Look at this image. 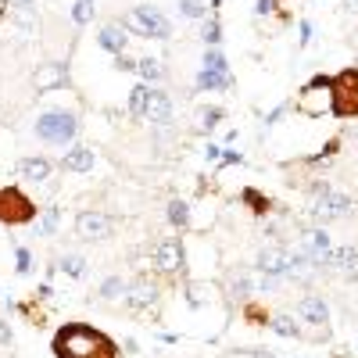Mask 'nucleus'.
<instances>
[{
  "mask_svg": "<svg viewBox=\"0 0 358 358\" xmlns=\"http://www.w3.org/2000/svg\"><path fill=\"white\" fill-rule=\"evenodd\" d=\"M54 358H118V344L104 330L86 322H65L51 337Z\"/></svg>",
  "mask_w": 358,
  "mask_h": 358,
  "instance_id": "obj_1",
  "label": "nucleus"
},
{
  "mask_svg": "<svg viewBox=\"0 0 358 358\" xmlns=\"http://www.w3.org/2000/svg\"><path fill=\"white\" fill-rule=\"evenodd\" d=\"M33 133L36 140H43L51 147H72L75 136H79V115L65 112V107H47V112L36 115Z\"/></svg>",
  "mask_w": 358,
  "mask_h": 358,
  "instance_id": "obj_2",
  "label": "nucleus"
},
{
  "mask_svg": "<svg viewBox=\"0 0 358 358\" xmlns=\"http://www.w3.org/2000/svg\"><path fill=\"white\" fill-rule=\"evenodd\" d=\"M294 112L305 115V118H322V115H333V75H312L294 97Z\"/></svg>",
  "mask_w": 358,
  "mask_h": 358,
  "instance_id": "obj_3",
  "label": "nucleus"
},
{
  "mask_svg": "<svg viewBox=\"0 0 358 358\" xmlns=\"http://www.w3.org/2000/svg\"><path fill=\"white\" fill-rule=\"evenodd\" d=\"M118 25L126 29V33L147 36V40H172V22H168V14L154 4H136L129 14H122Z\"/></svg>",
  "mask_w": 358,
  "mask_h": 358,
  "instance_id": "obj_4",
  "label": "nucleus"
},
{
  "mask_svg": "<svg viewBox=\"0 0 358 358\" xmlns=\"http://www.w3.org/2000/svg\"><path fill=\"white\" fill-rule=\"evenodd\" d=\"M36 215H40L36 201L29 197L22 186H0V226H8V229L33 226Z\"/></svg>",
  "mask_w": 358,
  "mask_h": 358,
  "instance_id": "obj_5",
  "label": "nucleus"
},
{
  "mask_svg": "<svg viewBox=\"0 0 358 358\" xmlns=\"http://www.w3.org/2000/svg\"><path fill=\"white\" fill-rule=\"evenodd\" d=\"M333 118H358V68H340L333 75Z\"/></svg>",
  "mask_w": 358,
  "mask_h": 358,
  "instance_id": "obj_6",
  "label": "nucleus"
},
{
  "mask_svg": "<svg viewBox=\"0 0 358 358\" xmlns=\"http://www.w3.org/2000/svg\"><path fill=\"white\" fill-rule=\"evenodd\" d=\"M298 319L308 326L305 337H312V340L330 337V305H326L322 294H305L298 301Z\"/></svg>",
  "mask_w": 358,
  "mask_h": 358,
  "instance_id": "obj_7",
  "label": "nucleus"
},
{
  "mask_svg": "<svg viewBox=\"0 0 358 358\" xmlns=\"http://www.w3.org/2000/svg\"><path fill=\"white\" fill-rule=\"evenodd\" d=\"M351 212H355L351 197H348V194H337V190L316 194V197H312V205H308V215H312V222H316V226L340 222V219H348Z\"/></svg>",
  "mask_w": 358,
  "mask_h": 358,
  "instance_id": "obj_8",
  "label": "nucleus"
},
{
  "mask_svg": "<svg viewBox=\"0 0 358 358\" xmlns=\"http://www.w3.org/2000/svg\"><path fill=\"white\" fill-rule=\"evenodd\" d=\"M154 269L165 279H179L186 272V247L183 237H162L154 244Z\"/></svg>",
  "mask_w": 358,
  "mask_h": 358,
  "instance_id": "obj_9",
  "label": "nucleus"
},
{
  "mask_svg": "<svg viewBox=\"0 0 358 358\" xmlns=\"http://www.w3.org/2000/svg\"><path fill=\"white\" fill-rule=\"evenodd\" d=\"M122 301H126L129 312H154L158 301H162V283H158V279H151V276H136Z\"/></svg>",
  "mask_w": 358,
  "mask_h": 358,
  "instance_id": "obj_10",
  "label": "nucleus"
},
{
  "mask_svg": "<svg viewBox=\"0 0 358 358\" xmlns=\"http://www.w3.org/2000/svg\"><path fill=\"white\" fill-rule=\"evenodd\" d=\"M115 233V219L107 212H101V208H86V212H79L75 215V237L79 240H107Z\"/></svg>",
  "mask_w": 358,
  "mask_h": 358,
  "instance_id": "obj_11",
  "label": "nucleus"
},
{
  "mask_svg": "<svg viewBox=\"0 0 358 358\" xmlns=\"http://www.w3.org/2000/svg\"><path fill=\"white\" fill-rule=\"evenodd\" d=\"M255 269H258V276L287 279V276H290V247H283V244L261 247L258 258H255Z\"/></svg>",
  "mask_w": 358,
  "mask_h": 358,
  "instance_id": "obj_12",
  "label": "nucleus"
},
{
  "mask_svg": "<svg viewBox=\"0 0 358 358\" xmlns=\"http://www.w3.org/2000/svg\"><path fill=\"white\" fill-rule=\"evenodd\" d=\"M33 86L36 93H54L68 86V61H47L33 72Z\"/></svg>",
  "mask_w": 358,
  "mask_h": 358,
  "instance_id": "obj_13",
  "label": "nucleus"
},
{
  "mask_svg": "<svg viewBox=\"0 0 358 358\" xmlns=\"http://www.w3.org/2000/svg\"><path fill=\"white\" fill-rule=\"evenodd\" d=\"M322 269H326V272H344V276L355 272V269H358V247H351V244H340V247H337V244H333L330 251L322 255V261H319V272H322Z\"/></svg>",
  "mask_w": 358,
  "mask_h": 358,
  "instance_id": "obj_14",
  "label": "nucleus"
},
{
  "mask_svg": "<svg viewBox=\"0 0 358 358\" xmlns=\"http://www.w3.org/2000/svg\"><path fill=\"white\" fill-rule=\"evenodd\" d=\"M144 118L151 122V126H172V97H168L165 90L151 86V97H147V112Z\"/></svg>",
  "mask_w": 358,
  "mask_h": 358,
  "instance_id": "obj_15",
  "label": "nucleus"
},
{
  "mask_svg": "<svg viewBox=\"0 0 358 358\" xmlns=\"http://www.w3.org/2000/svg\"><path fill=\"white\" fill-rule=\"evenodd\" d=\"M93 165H97V154L86 144H72L61 154V172H93Z\"/></svg>",
  "mask_w": 358,
  "mask_h": 358,
  "instance_id": "obj_16",
  "label": "nucleus"
},
{
  "mask_svg": "<svg viewBox=\"0 0 358 358\" xmlns=\"http://www.w3.org/2000/svg\"><path fill=\"white\" fill-rule=\"evenodd\" d=\"M51 172H54V165H51V158H43V154H29V158L18 162V176L33 186L51 183Z\"/></svg>",
  "mask_w": 358,
  "mask_h": 358,
  "instance_id": "obj_17",
  "label": "nucleus"
},
{
  "mask_svg": "<svg viewBox=\"0 0 358 358\" xmlns=\"http://www.w3.org/2000/svg\"><path fill=\"white\" fill-rule=\"evenodd\" d=\"M97 47H101V51H107L112 57H118V54H126V47H129V33L118 22H107L97 33Z\"/></svg>",
  "mask_w": 358,
  "mask_h": 358,
  "instance_id": "obj_18",
  "label": "nucleus"
},
{
  "mask_svg": "<svg viewBox=\"0 0 358 358\" xmlns=\"http://www.w3.org/2000/svg\"><path fill=\"white\" fill-rule=\"evenodd\" d=\"M194 86H197V93H215V90H233V86H237V79H233V72H208V68H201Z\"/></svg>",
  "mask_w": 358,
  "mask_h": 358,
  "instance_id": "obj_19",
  "label": "nucleus"
},
{
  "mask_svg": "<svg viewBox=\"0 0 358 358\" xmlns=\"http://www.w3.org/2000/svg\"><path fill=\"white\" fill-rule=\"evenodd\" d=\"M33 226H36V237H54L57 226H61V208H57V205L40 208V215H36Z\"/></svg>",
  "mask_w": 358,
  "mask_h": 358,
  "instance_id": "obj_20",
  "label": "nucleus"
},
{
  "mask_svg": "<svg viewBox=\"0 0 358 358\" xmlns=\"http://www.w3.org/2000/svg\"><path fill=\"white\" fill-rule=\"evenodd\" d=\"M165 219L172 222L176 229H190V205H186L183 197H172L165 205Z\"/></svg>",
  "mask_w": 358,
  "mask_h": 358,
  "instance_id": "obj_21",
  "label": "nucleus"
},
{
  "mask_svg": "<svg viewBox=\"0 0 358 358\" xmlns=\"http://www.w3.org/2000/svg\"><path fill=\"white\" fill-rule=\"evenodd\" d=\"M136 75H140L147 86H154V83L165 79V68H162L158 57H136Z\"/></svg>",
  "mask_w": 358,
  "mask_h": 358,
  "instance_id": "obj_22",
  "label": "nucleus"
},
{
  "mask_svg": "<svg viewBox=\"0 0 358 358\" xmlns=\"http://www.w3.org/2000/svg\"><path fill=\"white\" fill-rule=\"evenodd\" d=\"M240 205H247L255 215H269L272 212V201L261 190H255V186H244V190H240Z\"/></svg>",
  "mask_w": 358,
  "mask_h": 358,
  "instance_id": "obj_23",
  "label": "nucleus"
},
{
  "mask_svg": "<svg viewBox=\"0 0 358 358\" xmlns=\"http://www.w3.org/2000/svg\"><path fill=\"white\" fill-rule=\"evenodd\" d=\"M147 97H151V86H147V83H140V86L129 90V101H126L129 118H144V112H147Z\"/></svg>",
  "mask_w": 358,
  "mask_h": 358,
  "instance_id": "obj_24",
  "label": "nucleus"
},
{
  "mask_svg": "<svg viewBox=\"0 0 358 358\" xmlns=\"http://www.w3.org/2000/svg\"><path fill=\"white\" fill-rule=\"evenodd\" d=\"M212 294H215L212 283H197V279H190V283H186V305L205 308V305H212Z\"/></svg>",
  "mask_w": 358,
  "mask_h": 358,
  "instance_id": "obj_25",
  "label": "nucleus"
},
{
  "mask_svg": "<svg viewBox=\"0 0 358 358\" xmlns=\"http://www.w3.org/2000/svg\"><path fill=\"white\" fill-rule=\"evenodd\" d=\"M126 290H129V279H122L118 272L115 276H107L104 283H101V301H118V298H126Z\"/></svg>",
  "mask_w": 358,
  "mask_h": 358,
  "instance_id": "obj_26",
  "label": "nucleus"
},
{
  "mask_svg": "<svg viewBox=\"0 0 358 358\" xmlns=\"http://www.w3.org/2000/svg\"><path fill=\"white\" fill-rule=\"evenodd\" d=\"M269 330L279 333V337H294V340L305 337V326H301V322H294L290 316H272V319H269Z\"/></svg>",
  "mask_w": 358,
  "mask_h": 358,
  "instance_id": "obj_27",
  "label": "nucleus"
},
{
  "mask_svg": "<svg viewBox=\"0 0 358 358\" xmlns=\"http://www.w3.org/2000/svg\"><path fill=\"white\" fill-rule=\"evenodd\" d=\"M340 144H344V140H340V136H333V140H326V144H322V151L319 154H308V158H301V165H326V162H333L337 158V151H340Z\"/></svg>",
  "mask_w": 358,
  "mask_h": 358,
  "instance_id": "obj_28",
  "label": "nucleus"
},
{
  "mask_svg": "<svg viewBox=\"0 0 358 358\" xmlns=\"http://www.w3.org/2000/svg\"><path fill=\"white\" fill-rule=\"evenodd\" d=\"M226 118V107L219 104H208V107H201L197 112V122H201V133H212V129H219V122Z\"/></svg>",
  "mask_w": 358,
  "mask_h": 358,
  "instance_id": "obj_29",
  "label": "nucleus"
},
{
  "mask_svg": "<svg viewBox=\"0 0 358 358\" xmlns=\"http://www.w3.org/2000/svg\"><path fill=\"white\" fill-rule=\"evenodd\" d=\"M201 40H205V47H219L222 43V22L219 14H208L205 25H201Z\"/></svg>",
  "mask_w": 358,
  "mask_h": 358,
  "instance_id": "obj_30",
  "label": "nucleus"
},
{
  "mask_svg": "<svg viewBox=\"0 0 358 358\" xmlns=\"http://www.w3.org/2000/svg\"><path fill=\"white\" fill-rule=\"evenodd\" d=\"M57 272H65V276H72V279H83V276H86V258H79V255L57 258Z\"/></svg>",
  "mask_w": 358,
  "mask_h": 358,
  "instance_id": "obj_31",
  "label": "nucleus"
},
{
  "mask_svg": "<svg viewBox=\"0 0 358 358\" xmlns=\"http://www.w3.org/2000/svg\"><path fill=\"white\" fill-rule=\"evenodd\" d=\"M201 68H208V72H229V61H226V54L219 51V47H205Z\"/></svg>",
  "mask_w": 358,
  "mask_h": 358,
  "instance_id": "obj_32",
  "label": "nucleus"
},
{
  "mask_svg": "<svg viewBox=\"0 0 358 358\" xmlns=\"http://www.w3.org/2000/svg\"><path fill=\"white\" fill-rule=\"evenodd\" d=\"M179 14L183 18H194V22H205L208 18V4L205 0H179Z\"/></svg>",
  "mask_w": 358,
  "mask_h": 358,
  "instance_id": "obj_33",
  "label": "nucleus"
},
{
  "mask_svg": "<svg viewBox=\"0 0 358 358\" xmlns=\"http://www.w3.org/2000/svg\"><path fill=\"white\" fill-rule=\"evenodd\" d=\"M93 4H97V0H75V4H72V22L75 25H90L93 22V11H97Z\"/></svg>",
  "mask_w": 358,
  "mask_h": 358,
  "instance_id": "obj_34",
  "label": "nucleus"
},
{
  "mask_svg": "<svg viewBox=\"0 0 358 358\" xmlns=\"http://www.w3.org/2000/svg\"><path fill=\"white\" fill-rule=\"evenodd\" d=\"M14 272L18 276L33 272V251H29V247H14Z\"/></svg>",
  "mask_w": 358,
  "mask_h": 358,
  "instance_id": "obj_35",
  "label": "nucleus"
},
{
  "mask_svg": "<svg viewBox=\"0 0 358 358\" xmlns=\"http://www.w3.org/2000/svg\"><path fill=\"white\" fill-rule=\"evenodd\" d=\"M229 294H233V298H247V294H255V283H251L247 276H237V279L229 283Z\"/></svg>",
  "mask_w": 358,
  "mask_h": 358,
  "instance_id": "obj_36",
  "label": "nucleus"
},
{
  "mask_svg": "<svg viewBox=\"0 0 358 358\" xmlns=\"http://www.w3.org/2000/svg\"><path fill=\"white\" fill-rule=\"evenodd\" d=\"M0 344H4V348L14 344V330H11V322H8L4 316H0Z\"/></svg>",
  "mask_w": 358,
  "mask_h": 358,
  "instance_id": "obj_37",
  "label": "nucleus"
},
{
  "mask_svg": "<svg viewBox=\"0 0 358 358\" xmlns=\"http://www.w3.org/2000/svg\"><path fill=\"white\" fill-rule=\"evenodd\" d=\"M276 0H255V14H261V18H269V14H276Z\"/></svg>",
  "mask_w": 358,
  "mask_h": 358,
  "instance_id": "obj_38",
  "label": "nucleus"
},
{
  "mask_svg": "<svg viewBox=\"0 0 358 358\" xmlns=\"http://www.w3.org/2000/svg\"><path fill=\"white\" fill-rule=\"evenodd\" d=\"M222 151H226V147H219V144H205V151H201V154H205V162H212V165H219V158H222Z\"/></svg>",
  "mask_w": 358,
  "mask_h": 358,
  "instance_id": "obj_39",
  "label": "nucleus"
},
{
  "mask_svg": "<svg viewBox=\"0 0 358 358\" xmlns=\"http://www.w3.org/2000/svg\"><path fill=\"white\" fill-rule=\"evenodd\" d=\"M244 316H247V319H255L258 326H261V322H266V326H269V316H266V312H261V308H258V305H244Z\"/></svg>",
  "mask_w": 358,
  "mask_h": 358,
  "instance_id": "obj_40",
  "label": "nucleus"
},
{
  "mask_svg": "<svg viewBox=\"0 0 358 358\" xmlns=\"http://www.w3.org/2000/svg\"><path fill=\"white\" fill-rule=\"evenodd\" d=\"M244 162V154L240 151H222V158H219V168H229V165H240Z\"/></svg>",
  "mask_w": 358,
  "mask_h": 358,
  "instance_id": "obj_41",
  "label": "nucleus"
},
{
  "mask_svg": "<svg viewBox=\"0 0 358 358\" xmlns=\"http://www.w3.org/2000/svg\"><path fill=\"white\" fill-rule=\"evenodd\" d=\"M115 68H118V72H136V57L118 54V57H115Z\"/></svg>",
  "mask_w": 358,
  "mask_h": 358,
  "instance_id": "obj_42",
  "label": "nucleus"
},
{
  "mask_svg": "<svg viewBox=\"0 0 358 358\" xmlns=\"http://www.w3.org/2000/svg\"><path fill=\"white\" fill-rule=\"evenodd\" d=\"M298 33H301V36H298V43H301V47H308V43H312V22H308V18H301Z\"/></svg>",
  "mask_w": 358,
  "mask_h": 358,
  "instance_id": "obj_43",
  "label": "nucleus"
},
{
  "mask_svg": "<svg viewBox=\"0 0 358 358\" xmlns=\"http://www.w3.org/2000/svg\"><path fill=\"white\" fill-rule=\"evenodd\" d=\"M244 355H251V358H279L276 351H269V348H247Z\"/></svg>",
  "mask_w": 358,
  "mask_h": 358,
  "instance_id": "obj_44",
  "label": "nucleus"
},
{
  "mask_svg": "<svg viewBox=\"0 0 358 358\" xmlns=\"http://www.w3.org/2000/svg\"><path fill=\"white\" fill-rule=\"evenodd\" d=\"M287 107H290V104H279V107H272V112L266 115V126H272V122H279V115H283Z\"/></svg>",
  "mask_w": 358,
  "mask_h": 358,
  "instance_id": "obj_45",
  "label": "nucleus"
},
{
  "mask_svg": "<svg viewBox=\"0 0 358 358\" xmlns=\"http://www.w3.org/2000/svg\"><path fill=\"white\" fill-rule=\"evenodd\" d=\"M36 298H40V301H47V298H54V287H51V283H40V290H36Z\"/></svg>",
  "mask_w": 358,
  "mask_h": 358,
  "instance_id": "obj_46",
  "label": "nucleus"
},
{
  "mask_svg": "<svg viewBox=\"0 0 358 358\" xmlns=\"http://www.w3.org/2000/svg\"><path fill=\"white\" fill-rule=\"evenodd\" d=\"M226 4V0H212V4H208V11H215V8H222Z\"/></svg>",
  "mask_w": 358,
  "mask_h": 358,
  "instance_id": "obj_47",
  "label": "nucleus"
},
{
  "mask_svg": "<svg viewBox=\"0 0 358 358\" xmlns=\"http://www.w3.org/2000/svg\"><path fill=\"white\" fill-rule=\"evenodd\" d=\"M340 4H344V8H351V11H355V8H358V0H340Z\"/></svg>",
  "mask_w": 358,
  "mask_h": 358,
  "instance_id": "obj_48",
  "label": "nucleus"
},
{
  "mask_svg": "<svg viewBox=\"0 0 358 358\" xmlns=\"http://www.w3.org/2000/svg\"><path fill=\"white\" fill-rule=\"evenodd\" d=\"M290 358H294V355H290Z\"/></svg>",
  "mask_w": 358,
  "mask_h": 358,
  "instance_id": "obj_49",
  "label": "nucleus"
}]
</instances>
